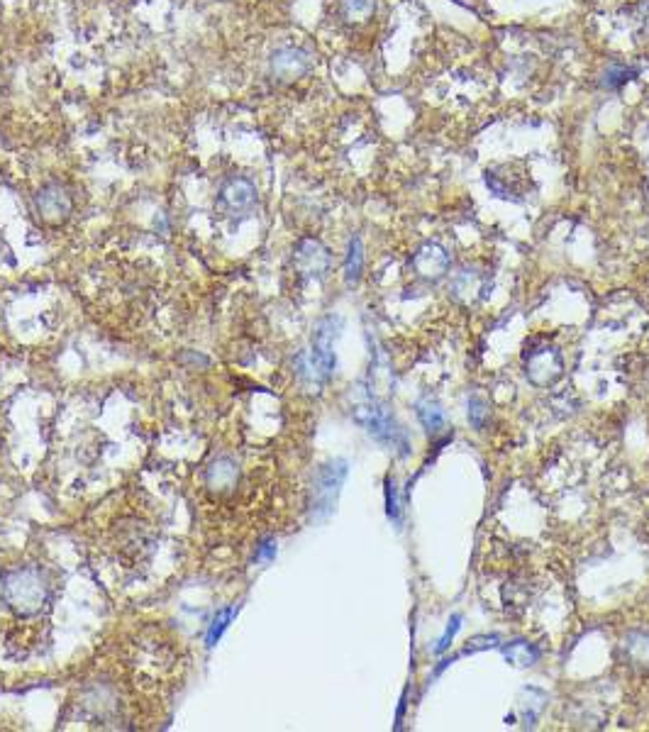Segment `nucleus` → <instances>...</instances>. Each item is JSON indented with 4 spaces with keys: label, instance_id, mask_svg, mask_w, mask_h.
<instances>
[{
    "label": "nucleus",
    "instance_id": "nucleus-1",
    "mask_svg": "<svg viewBox=\"0 0 649 732\" xmlns=\"http://www.w3.org/2000/svg\"><path fill=\"white\" fill-rule=\"evenodd\" d=\"M0 596L20 618H37L52 603V584L40 567H15L0 581Z\"/></svg>",
    "mask_w": 649,
    "mask_h": 732
},
{
    "label": "nucleus",
    "instance_id": "nucleus-2",
    "mask_svg": "<svg viewBox=\"0 0 649 732\" xmlns=\"http://www.w3.org/2000/svg\"><path fill=\"white\" fill-rule=\"evenodd\" d=\"M354 418H357L359 423L369 430V435L374 437V440H379L381 445H391V447L401 449L403 454H408V449H410L408 435L401 430V427H398L396 418L391 415V410H388L386 406H381L379 401L369 398V401L362 403V406L354 410Z\"/></svg>",
    "mask_w": 649,
    "mask_h": 732
},
{
    "label": "nucleus",
    "instance_id": "nucleus-3",
    "mask_svg": "<svg viewBox=\"0 0 649 732\" xmlns=\"http://www.w3.org/2000/svg\"><path fill=\"white\" fill-rule=\"evenodd\" d=\"M259 193L257 186L244 176H235V179L225 181L218 193V210L225 218L244 220L257 210Z\"/></svg>",
    "mask_w": 649,
    "mask_h": 732
},
{
    "label": "nucleus",
    "instance_id": "nucleus-4",
    "mask_svg": "<svg viewBox=\"0 0 649 732\" xmlns=\"http://www.w3.org/2000/svg\"><path fill=\"white\" fill-rule=\"evenodd\" d=\"M293 266L305 279H325L327 271L332 269V254L320 240L305 237L293 249Z\"/></svg>",
    "mask_w": 649,
    "mask_h": 732
},
{
    "label": "nucleus",
    "instance_id": "nucleus-5",
    "mask_svg": "<svg viewBox=\"0 0 649 732\" xmlns=\"http://www.w3.org/2000/svg\"><path fill=\"white\" fill-rule=\"evenodd\" d=\"M525 371H528V379L532 386L549 388V386L557 384V381L564 376V359H562V354H559L557 347H552V345L540 347L530 354Z\"/></svg>",
    "mask_w": 649,
    "mask_h": 732
},
{
    "label": "nucleus",
    "instance_id": "nucleus-6",
    "mask_svg": "<svg viewBox=\"0 0 649 732\" xmlns=\"http://www.w3.org/2000/svg\"><path fill=\"white\" fill-rule=\"evenodd\" d=\"M35 208L42 223L61 225L69 220L71 210H74V203H71L69 191H66L64 186H59V183H47V186H42L40 191H37Z\"/></svg>",
    "mask_w": 649,
    "mask_h": 732
},
{
    "label": "nucleus",
    "instance_id": "nucleus-7",
    "mask_svg": "<svg viewBox=\"0 0 649 732\" xmlns=\"http://www.w3.org/2000/svg\"><path fill=\"white\" fill-rule=\"evenodd\" d=\"M310 71V54L301 47H279L269 59V74L276 81L291 83Z\"/></svg>",
    "mask_w": 649,
    "mask_h": 732
},
{
    "label": "nucleus",
    "instance_id": "nucleus-8",
    "mask_svg": "<svg viewBox=\"0 0 649 732\" xmlns=\"http://www.w3.org/2000/svg\"><path fill=\"white\" fill-rule=\"evenodd\" d=\"M337 327H340V320L335 315L325 318L323 323L318 325L315 330V340H313V366L318 371V379L327 381L335 371V354H332V345H335V337H337Z\"/></svg>",
    "mask_w": 649,
    "mask_h": 732
},
{
    "label": "nucleus",
    "instance_id": "nucleus-9",
    "mask_svg": "<svg viewBox=\"0 0 649 732\" xmlns=\"http://www.w3.org/2000/svg\"><path fill=\"white\" fill-rule=\"evenodd\" d=\"M345 479H347V462H342V459L330 462L327 467L320 469L318 484H315V501H318L315 503V506H318L315 510H320V513L325 515L332 513Z\"/></svg>",
    "mask_w": 649,
    "mask_h": 732
},
{
    "label": "nucleus",
    "instance_id": "nucleus-10",
    "mask_svg": "<svg viewBox=\"0 0 649 732\" xmlns=\"http://www.w3.org/2000/svg\"><path fill=\"white\" fill-rule=\"evenodd\" d=\"M413 271L425 281H440L449 271V254L440 247V244L425 242L423 247L415 252Z\"/></svg>",
    "mask_w": 649,
    "mask_h": 732
},
{
    "label": "nucleus",
    "instance_id": "nucleus-11",
    "mask_svg": "<svg viewBox=\"0 0 649 732\" xmlns=\"http://www.w3.org/2000/svg\"><path fill=\"white\" fill-rule=\"evenodd\" d=\"M486 288H488L486 279L474 269V266H464L452 281V293L464 303H474L476 298H479V293L484 296Z\"/></svg>",
    "mask_w": 649,
    "mask_h": 732
},
{
    "label": "nucleus",
    "instance_id": "nucleus-12",
    "mask_svg": "<svg viewBox=\"0 0 649 732\" xmlns=\"http://www.w3.org/2000/svg\"><path fill=\"white\" fill-rule=\"evenodd\" d=\"M625 659L637 669H649V630H632L623 640Z\"/></svg>",
    "mask_w": 649,
    "mask_h": 732
},
{
    "label": "nucleus",
    "instance_id": "nucleus-13",
    "mask_svg": "<svg viewBox=\"0 0 649 732\" xmlns=\"http://www.w3.org/2000/svg\"><path fill=\"white\" fill-rule=\"evenodd\" d=\"M415 410H418V420H420V425L425 427L427 435H440V432L447 427V415L437 401L423 398V401L415 406Z\"/></svg>",
    "mask_w": 649,
    "mask_h": 732
},
{
    "label": "nucleus",
    "instance_id": "nucleus-14",
    "mask_svg": "<svg viewBox=\"0 0 649 732\" xmlns=\"http://www.w3.org/2000/svg\"><path fill=\"white\" fill-rule=\"evenodd\" d=\"M237 476H240L237 464L232 459L220 457L215 459L213 467L208 471V486L215 488V491H230L237 484Z\"/></svg>",
    "mask_w": 649,
    "mask_h": 732
},
{
    "label": "nucleus",
    "instance_id": "nucleus-15",
    "mask_svg": "<svg viewBox=\"0 0 649 732\" xmlns=\"http://www.w3.org/2000/svg\"><path fill=\"white\" fill-rule=\"evenodd\" d=\"M503 654H506L508 662L515 664V667H532V664L540 659V652H537L535 647L525 640L510 642V645L503 647Z\"/></svg>",
    "mask_w": 649,
    "mask_h": 732
},
{
    "label": "nucleus",
    "instance_id": "nucleus-16",
    "mask_svg": "<svg viewBox=\"0 0 649 732\" xmlns=\"http://www.w3.org/2000/svg\"><path fill=\"white\" fill-rule=\"evenodd\" d=\"M340 13H342V18H345L347 22H352V25H357V22H366L371 15L376 13V0H342Z\"/></svg>",
    "mask_w": 649,
    "mask_h": 732
},
{
    "label": "nucleus",
    "instance_id": "nucleus-17",
    "mask_svg": "<svg viewBox=\"0 0 649 732\" xmlns=\"http://www.w3.org/2000/svg\"><path fill=\"white\" fill-rule=\"evenodd\" d=\"M345 271H347V281H349V284H357L359 276H362V271H364V244H362V240H359L357 235H354L352 240H349Z\"/></svg>",
    "mask_w": 649,
    "mask_h": 732
},
{
    "label": "nucleus",
    "instance_id": "nucleus-18",
    "mask_svg": "<svg viewBox=\"0 0 649 732\" xmlns=\"http://www.w3.org/2000/svg\"><path fill=\"white\" fill-rule=\"evenodd\" d=\"M632 76H635V69H630V66L610 64L608 69L603 71L601 83H603V88H610V91H615V88L625 86V83L632 81Z\"/></svg>",
    "mask_w": 649,
    "mask_h": 732
},
{
    "label": "nucleus",
    "instance_id": "nucleus-19",
    "mask_svg": "<svg viewBox=\"0 0 649 732\" xmlns=\"http://www.w3.org/2000/svg\"><path fill=\"white\" fill-rule=\"evenodd\" d=\"M469 423H471V427H476V430H484L486 427L488 403L484 401V398H479V396L469 398Z\"/></svg>",
    "mask_w": 649,
    "mask_h": 732
},
{
    "label": "nucleus",
    "instance_id": "nucleus-20",
    "mask_svg": "<svg viewBox=\"0 0 649 732\" xmlns=\"http://www.w3.org/2000/svg\"><path fill=\"white\" fill-rule=\"evenodd\" d=\"M459 628H462V615H452V618H449V623H447L445 635H442V640L437 642L435 654H445L449 647H452V640H454V635L459 632Z\"/></svg>",
    "mask_w": 649,
    "mask_h": 732
},
{
    "label": "nucleus",
    "instance_id": "nucleus-21",
    "mask_svg": "<svg viewBox=\"0 0 649 732\" xmlns=\"http://www.w3.org/2000/svg\"><path fill=\"white\" fill-rule=\"evenodd\" d=\"M498 645V637L496 635H484V637H474V640H469V647L464 650V654H471V652H481V650H491V647Z\"/></svg>",
    "mask_w": 649,
    "mask_h": 732
},
{
    "label": "nucleus",
    "instance_id": "nucleus-22",
    "mask_svg": "<svg viewBox=\"0 0 649 732\" xmlns=\"http://www.w3.org/2000/svg\"><path fill=\"white\" fill-rule=\"evenodd\" d=\"M386 510H388V518L393 520V523H401V508H398V501L393 498V486H391V479H386Z\"/></svg>",
    "mask_w": 649,
    "mask_h": 732
},
{
    "label": "nucleus",
    "instance_id": "nucleus-23",
    "mask_svg": "<svg viewBox=\"0 0 649 732\" xmlns=\"http://www.w3.org/2000/svg\"><path fill=\"white\" fill-rule=\"evenodd\" d=\"M232 618V613H230V610H225V613L223 615H220V618L218 620H215V632L213 630H210V637H208V642H210V645H213V642L215 640H218V637H220V632H223L225 628H227V620H230Z\"/></svg>",
    "mask_w": 649,
    "mask_h": 732
}]
</instances>
